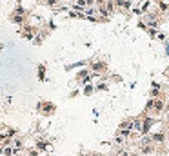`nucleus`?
<instances>
[{
  "mask_svg": "<svg viewBox=\"0 0 169 156\" xmlns=\"http://www.w3.org/2000/svg\"><path fill=\"white\" fill-rule=\"evenodd\" d=\"M11 20H13V22H15V24H24V22H26L24 11H22V9H18L17 13H13V15H11Z\"/></svg>",
  "mask_w": 169,
  "mask_h": 156,
  "instance_id": "obj_1",
  "label": "nucleus"
},
{
  "mask_svg": "<svg viewBox=\"0 0 169 156\" xmlns=\"http://www.w3.org/2000/svg\"><path fill=\"white\" fill-rule=\"evenodd\" d=\"M158 11L160 13H169V0H158Z\"/></svg>",
  "mask_w": 169,
  "mask_h": 156,
  "instance_id": "obj_2",
  "label": "nucleus"
},
{
  "mask_svg": "<svg viewBox=\"0 0 169 156\" xmlns=\"http://www.w3.org/2000/svg\"><path fill=\"white\" fill-rule=\"evenodd\" d=\"M115 4H117V8H120V9H131L129 0H115Z\"/></svg>",
  "mask_w": 169,
  "mask_h": 156,
  "instance_id": "obj_3",
  "label": "nucleus"
},
{
  "mask_svg": "<svg viewBox=\"0 0 169 156\" xmlns=\"http://www.w3.org/2000/svg\"><path fill=\"white\" fill-rule=\"evenodd\" d=\"M104 8H106V11H107V13H113L115 9H117V4H115V0H106Z\"/></svg>",
  "mask_w": 169,
  "mask_h": 156,
  "instance_id": "obj_4",
  "label": "nucleus"
},
{
  "mask_svg": "<svg viewBox=\"0 0 169 156\" xmlns=\"http://www.w3.org/2000/svg\"><path fill=\"white\" fill-rule=\"evenodd\" d=\"M153 140H155V142H164V140H166V136H164L162 133H157V134L153 136Z\"/></svg>",
  "mask_w": 169,
  "mask_h": 156,
  "instance_id": "obj_5",
  "label": "nucleus"
},
{
  "mask_svg": "<svg viewBox=\"0 0 169 156\" xmlns=\"http://www.w3.org/2000/svg\"><path fill=\"white\" fill-rule=\"evenodd\" d=\"M37 149H38V151H44V149H46V144H44V142H38V144H37Z\"/></svg>",
  "mask_w": 169,
  "mask_h": 156,
  "instance_id": "obj_6",
  "label": "nucleus"
},
{
  "mask_svg": "<svg viewBox=\"0 0 169 156\" xmlns=\"http://www.w3.org/2000/svg\"><path fill=\"white\" fill-rule=\"evenodd\" d=\"M46 4H47V5H51V8H53V5H57V4H58V0H46Z\"/></svg>",
  "mask_w": 169,
  "mask_h": 156,
  "instance_id": "obj_7",
  "label": "nucleus"
},
{
  "mask_svg": "<svg viewBox=\"0 0 169 156\" xmlns=\"http://www.w3.org/2000/svg\"><path fill=\"white\" fill-rule=\"evenodd\" d=\"M44 71H46V69H44V65H40V67H38V74H40V80L44 78Z\"/></svg>",
  "mask_w": 169,
  "mask_h": 156,
  "instance_id": "obj_8",
  "label": "nucleus"
},
{
  "mask_svg": "<svg viewBox=\"0 0 169 156\" xmlns=\"http://www.w3.org/2000/svg\"><path fill=\"white\" fill-rule=\"evenodd\" d=\"M93 67H95V69H98V71H102L104 69V64H95Z\"/></svg>",
  "mask_w": 169,
  "mask_h": 156,
  "instance_id": "obj_9",
  "label": "nucleus"
},
{
  "mask_svg": "<svg viewBox=\"0 0 169 156\" xmlns=\"http://www.w3.org/2000/svg\"><path fill=\"white\" fill-rule=\"evenodd\" d=\"M4 153H6V156H11V147H6Z\"/></svg>",
  "mask_w": 169,
  "mask_h": 156,
  "instance_id": "obj_10",
  "label": "nucleus"
},
{
  "mask_svg": "<svg viewBox=\"0 0 169 156\" xmlns=\"http://www.w3.org/2000/svg\"><path fill=\"white\" fill-rule=\"evenodd\" d=\"M84 2H86V5H93V4H95V0H84Z\"/></svg>",
  "mask_w": 169,
  "mask_h": 156,
  "instance_id": "obj_11",
  "label": "nucleus"
},
{
  "mask_svg": "<svg viewBox=\"0 0 169 156\" xmlns=\"http://www.w3.org/2000/svg\"><path fill=\"white\" fill-rule=\"evenodd\" d=\"M166 74H167V76H169V67H167V71H166Z\"/></svg>",
  "mask_w": 169,
  "mask_h": 156,
  "instance_id": "obj_12",
  "label": "nucleus"
},
{
  "mask_svg": "<svg viewBox=\"0 0 169 156\" xmlns=\"http://www.w3.org/2000/svg\"><path fill=\"white\" fill-rule=\"evenodd\" d=\"M58 2H66V0H58Z\"/></svg>",
  "mask_w": 169,
  "mask_h": 156,
  "instance_id": "obj_13",
  "label": "nucleus"
},
{
  "mask_svg": "<svg viewBox=\"0 0 169 156\" xmlns=\"http://www.w3.org/2000/svg\"><path fill=\"white\" fill-rule=\"evenodd\" d=\"M167 124H169V116H167Z\"/></svg>",
  "mask_w": 169,
  "mask_h": 156,
  "instance_id": "obj_14",
  "label": "nucleus"
}]
</instances>
